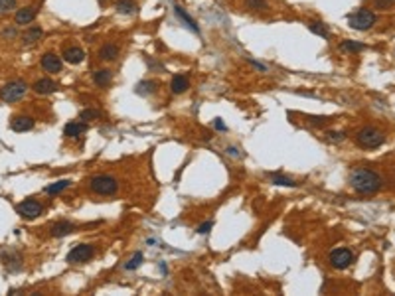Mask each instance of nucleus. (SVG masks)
<instances>
[{
  "instance_id": "obj_1",
  "label": "nucleus",
  "mask_w": 395,
  "mask_h": 296,
  "mask_svg": "<svg viewBox=\"0 0 395 296\" xmlns=\"http://www.w3.org/2000/svg\"><path fill=\"white\" fill-rule=\"evenodd\" d=\"M348 182H350V186H352L358 194H362V196L377 194V192L381 190V186H383L381 176H379L375 170L364 168V166L352 168L350 174H348Z\"/></svg>"
},
{
  "instance_id": "obj_2",
  "label": "nucleus",
  "mask_w": 395,
  "mask_h": 296,
  "mask_svg": "<svg viewBox=\"0 0 395 296\" xmlns=\"http://www.w3.org/2000/svg\"><path fill=\"white\" fill-rule=\"evenodd\" d=\"M375 20H377V16H375L373 10H369V8H358L356 12H352L348 16V26L352 30L365 32V30H369L375 24Z\"/></svg>"
},
{
  "instance_id": "obj_3",
  "label": "nucleus",
  "mask_w": 395,
  "mask_h": 296,
  "mask_svg": "<svg viewBox=\"0 0 395 296\" xmlns=\"http://www.w3.org/2000/svg\"><path fill=\"white\" fill-rule=\"evenodd\" d=\"M89 188L93 194L97 196H115L117 190H119V182L113 178V176H107V174H99V176H93L89 180Z\"/></svg>"
},
{
  "instance_id": "obj_4",
  "label": "nucleus",
  "mask_w": 395,
  "mask_h": 296,
  "mask_svg": "<svg viewBox=\"0 0 395 296\" xmlns=\"http://www.w3.org/2000/svg\"><path fill=\"white\" fill-rule=\"evenodd\" d=\"M356 142L364 148H379L383 142H385V136L381 130L373 128V126H364L358 130L356 134Z\"/></svg>"
},
{
  "instance_id": "obj_5",
  "label": "nucleus",
  "mask_w": 395,
  "mask_h": 296,
  "mask_svg": "<svg viewBox=\"0 0 395 296\" xmlns=\"http://www.w3.org/2000/svg\"><path fill=\"white\" fill-rule=\"evenodd\" d=\"M26 93H28L26 81L16 79V81H10V83H6V85L0 87V101H4V103H16V101H20Z\"/></svg>"
},
{
  "instance_id": "obj_6",
  "label": "nucleus",
  "mask_w": 395,
  "mask_h": 296,
  "mask_svg": "<svg viewBox=\"0 0 395 296\" xmlns=\"http://www.w3.org/2000/svg\"><path fill=\"white\" fill-rule=\"evenodd\" d=\"M93 255H95V245L81 243V245H75V247L67 253L65 261H67L69 265H83V263H87Z\"/></svg>"
},
{
  "instance_id": "obj_7",
  "label": "nucleus",
  "mask_w": 395,
  "mask_h": 296,
  "mask_svg": "<svg viewBox=\"0 0 395 296\" xmlns=\"http://www.w3.org/2000/svg\"><path fill=\"white\" fill-rule=\"evenodd\" d=\"M328 261H330V266H332V268L344 270V268H348V266L354 263V253H352L350 249L340 247V249H334V251L330 253Z\"/></svg>"
},
{
  "instance_id": "obj_8",
  "label": "nucleus",
  "mask_w": 395,
  "mask_h": 296,
  "mask_svg": "<svg viewBox=\"0 0 395 296\" xmlns=\"http://www.w3.org/2000/svg\"><path fill=\"white\" fill-rule=\"evenodd\" d=\"M42 211H44L42 204L36 202V200H32V198H30V200H24V202H20V204L16 206V213H18L22 219H28V221L40 217Z\"/></svg>"
},
{
  "instance_id": "obj_9",
  "label": "nucleus",
  "mask_w": 395,
  "mask_h": 296,
  "mask_svg": "<svg viewBox=\"0 0 395 296\" xmlns=\"http://www.w3.org/2000/svg\"><path fill=\"white\" fill-rule=\"evenodd\" d=\"M0 261H2V265L8 272H20L24 266V261H22L20 253H16V251H4L0 255Z\"/></svg>"
},
{
  "instance_id": "obj_10",
  "label": "nucleus",
  "mask_w": 395,
  "mask_h": 296,
  "mask_svg": "<svg viewBox=\"0 0 395 296\" xmlns=\"http://www.w3.org/2000/svg\"><path fill=\"white\" fill-rule=\"evenodd\" d=\"M63 67V59L60 56H56L54 52H48L42 56V69L48 73H60Z\"/></svg>"
},
{
  "instance_id": "obj_11",
  "label": "nucleus",
  "mask_w": 395,
  "mask_h": 296,
  "mask_svg": "<svg viewBox=\"0 0 395 296\" xmlns=\"http://www.w3.org/2000/svg\"><path fill=\"white\" fill-rule=\"evenodd\" d=\"M61 59H63L65 63H69V65H79V63H83V59H85V52H83L79 46H69V48L63 50Z\"/></svg>"
},
{
  "instance_id": "obj_12",
  "label": "nucleus",
  "mask_w": 395,
  "mask_h": 296,
  "mask_svg": "<svg viewBox=\"0 0 395 296\" xmlns=\"http://www.w3.org/2000/svg\"><path fill=\"white\" fill-rule=\"evenodd\" d=\"M38 16V10L34 6H24L20 10H16V16H14V22L18 26H26V24H32Z\"/></svg>"
},
{
  "instance_id": "obj_13",
  "label": "nucleus",
  "mask_w": 395,
  "mask_h": 296,
  "mask_svg": "<svg viewBox=\"0 0 395 296\" xmlns=\"http://www.w3.org/2000/svg\"><path fill=\"white\" fill-rule=\"evenodd\" d=\"M34 124H36V120L32 117H26V115H18L10 120V126L14 132H28L34 128Z\"/></svg>"
},
{
  "instance_id": "obj_14",
  "label": "nucleus",
  "mask_w": 395,
  "mask_h": 296,
  "mask_svg": "<svg viewBox=\"0 0 395 296\" xmlns=\"http://www.w3.org/2000/svg\"><path fill=\"white\" fill-rule=\"evenodd\" d=\"M174 14H176V18H178V20H180V22H182V24H184V26H186L190 32H194V34H200V28H198L196 20H194V18H192V16H190V14H188V12H186V10L180 6V4H176V6H174Z\"/></svg>"
},
{
  "instance_id": "obj_15",
  "label": "nucleus",
  "mask_w": 395,
  "mask_h": 296,
  "mask_svg": "<svg viewBox=\"0 0 395 296\" xmlns=\"http://www.w3.org/2000/svg\"><path fill=\"white\" fill-rule=\"evenodd\" d=\"M119 54H121V50H119V46L113 44V42L103 44V46L99 48V52H97V56H99L101 61H115V59L119 58Z\"/></svg>"
},
{
  "instance_id": "obj_16",
  "label": "nucleus",
  "mask_w": 395,
  "mask_h": 296,
  "mask_svg": "<svg viewBox=\"0 0 395 296\" xmlns=\"http://www.w3.org/2000/svg\"><path fill=\"white\" fill-rule=\"evenodd\" d=\"M77 229V225L75 223H71V221H58V223H54L52 225V229H50V233H52V237H65V235H71L73 231Z\"/></svg>"
},
{
  "instance_id": "obj_17",
  "label": "nucleus",
  "mask_w": 395,
  "mask_h": 296,
  "mask_svg": "<svg viewBox=\"0 0 395 296\" xmlns=\"http://www.w3.org/2000/svg\"><path fill=\"white\" fill-rule=\"evenodd\" d=\"M42 36H44V30H42L40 26H30V28H26L24 34L20 36V42H22L24 46H32V44L40 42Z\"/></svg>"
},
{
  "instance_id": "obj_18",
  "label": "nucleus",
  "mask_w": 395,
  "mask_h": 296,
  "mask_svg": "<svg viewBox=\"0 0 395 296\" xmlns=\"http://www.w3.org/2000/svg\"><path fill=\"white\" fill-rule=\"evenodd\" d=\"M32 89H34L38 95H50V93H54V91L58 89V83H56L54 79H50V77H44V79H38Z\"/></svg>"
},
{
  "instance_id": "obj_19",
  "label": "nucleus",
  "mask_w": 395,
  "mask_h": 296,
  "mask_svg": "<svg viewBox=\"0 0 395 296\" xmlns=\"http://www.w3.org/2000/svg\"><path fill=\"white\" fill-rule=\"evenodd\" d=\"M115 10L122 16H130V14H137L139 10V4L135 2V0H117L115 2Z\"/></svg>"
},
{
  "instance_id": "obj_20",
  "label": "nucleus",
  "mask_w": 395,
  "mask_h": 296,
  "mask_svg": "<svg viewBox=\"0 0 395 296\" xmlns=\"http://www.w3.org/2000/svg\"><path fill=\"white\" fill-rule=\"evenodd\" d=\"M188 87H190V79H188V75H182V73H178V75H174V77H172V81H170V89H172V93H174V95L186 93V91H188Z\"/></svg>"
},
{
  "instance_id": "obj_21",
  "label": "nucleus",
  "mask_w": 395,
  "mask_h": 296,
  "mask_svg": "<svg viewBox=\"0 0 395 296\" xmlns=\"http://www.w3.org/2000/svg\"><path fill=\"white\" fill-rule=\"evenodd\" d=\"M83 132H87V124H85V122H79V120H71V122H67L65 128H63V134L69 136V138H77V136H81Z\"/></svg>"
},
{
  "instance_id": "obj_22",
  "label": "nucleus",
  "mask_w": 395,
  "mask_h": 296,
  "mask_svg": "<svg viewBox=\"0 0 395 296\" xmlns=\"http://www.w3.org/2000/svg\"><path fill=\"white\" fill-rule=\"evenodd\" d=\"M93 81L97 87H109L113 81V71L111 69H95L93 71Z\"/></svg>"
},
{
  "instance_id": "obj_23",
  "label": "nucleus",
  "mask_w": 395,
  "mask_h": 296,
  "mask_svg": "<svg viewBox=\"0 0 395 296\" xmlns=\"http://www.w3.org/2000/svg\"><path fill=\"white\" fill-rule=\"evenodd\" d=\"M306 26H308V30H310L312 34H316V36H320V38H324V40H330V38H332L330 28H328L324 22H316V20H312V22H306Z\"/></svg>"
},
{
  "instance_id": "obj_24",
  "label": "nucleus",
  "mask_w": 395,
  "mask_h": 296,
  "mask_svg": "<svg viewBox=\"0 0 395 296\" xmlns=\"http://www.w3.org/2000/svg\"><path fill=\"white\" fill-rule=\"evenodd\" d=\"M156 89H158V83H156V81H151V79H147V81H141V83H137V87H135V93H137V95H141V97H147V95H152V93H156Z\"/></svg>"
},
{
  "instance_id": "obj_25",
  "label": "nucleus",
  "mask_w": 395,
  "mask_h": 296,
  "mask_svg": "<svg viewBox=\"0 0 395 296\" xmlns=\"http://www.w3.org/2000/svg\"><path fill=\"white\" fill-rule=\"evenodd\" d=\"M269 182L275 184V186H285V188H295V186H297V182H295L293 178H289V176H285V174H277V172L269 174Z\"/></svg>"
},
{
  "instance_id": "obj_26",
  "label": "nucleus",
  "mask_w": 395,
  "mask_h": 296,
  "mask_svg": "<svg viewBox=\"0 0 395 296\" xmlns=\"http://www.w3.org/2000/svg\"><path fill=\"white\" fill-rule=\"evenodd\" d=\"M340 50L346 52V54H360V52L365 50V44L356 42V40H344V42L340 44Z\"/></svg>"
},
{
  "instance_id": "obj_27",
  "label": "nucleus",
  "mask_w": 395,
  "mask_h": 296,
  "mask_svg": "<svg viewBox=\"0 0 395 296\" xmlns=\"http://www.w3.org/2000/svg\"><path fill=\"white\" fill-rule=\"evenodd\" d=\"M69 186H71V180H58V182H54V184H50V186L46 188V194L56 196V194L63 192L65 188H69Z\"/></svg>"
},
{
  "instance_id": "obj_28",
  "label": "nucleus",
  "mask_w": 395,
  "mask_h": 296,
  "mask_svg": "<svg viewBox=\"0 0 395 296\" xmlns=\"http://www.w3.org/2000/svg\"><path fill=\"white\" fill-rule=\"evenodd\" d=\"M245 6L251 10V12H261V10H267L269 8V2L267 0H243Z\"/></svg>"
},
{
  "instance_id": "obj_29",
  "label": "nucleus",
  "mask_w": 395,
  "mask_h": 296,
  "mask_svg": "<svg viewBox=\"0 0 395 296\" xmlns=\"http://www.w3.org/2000/svg\"><path fill=\"white\" fill-rule=\"evenodd\" d=\"M143 261H145L143 253H141V251H139V253H135L133 257H130V259L124 263V270H137V268L143 265Z\"/></svg>"
},
{
  "instance_id": "obj_30",
  "label": "nucleus",
  "mask_w": 395,
  "mask_h": 296,
  "mask_svg": "<svg viewBox=\"0 0 395 296\" xmlns=\"http://www.w3.org/2000/svg\"><path fill=\"white\" fill-rule=\"evenodd\" d=\"M16 0H0V16H4L12 10H16Z\"/></svg>"
},
{
  "instance_id": "obj_31",
  "label": "nucleus",
  "mask_w": 395,
  "mask_h": 296,
  "mask_svg": "<svg viewBox=\"0 0 395 296\" xmlns=\"http://www.w3.org/2000/svg\"><path fill=\"white\" fill-rule=\"evenodd\" d=\"M324 138L328 140V142H344V138H346V132H342V130H328L326 134H324Z\"/></svg>"
},
{
  "instance_id": "obj_32",
  "label": "nucleus",
  "mask_w": 395,
  "mask_h": 296,
  "mask_svg": "<svg viewBox=\"0 0 395 296\" xmlns=\"http://www.w3.org/2000/svg\"><path fill=\"white\" fill-rule=\"evenodd\" d=\"M99 117H101V111H97V109H83L79 113L81 120H93V118H99Z\"/></svg>"
},
{
  "instance_id": "obj_33",
  "label": "nucleus",
  "mask_w": 395,
  "mask_h": 296,
  "mask_svg": "<svg viewBox=\"0 0 395 296\" xmlns=\"http://www.w3.org/2000/svg\"><path fill=\"white\" fill-rule=\"evenodd\" d=\"M393 4V0H371L373 10H387Z\"/></svg>"
},
{
  "instance_id": "obj_34",
  "label": "nucleus",
  "mask_w": 395,
  "mask_h": 296,
  "mask_svg": "<svg viewBox=\"0 0 395 296\" xmlns=\"http://www.w3.org/2000/svg\"><path fill=\"white\" fill-rule=\"evenodd\" d=\"M212 229H213V221H204L196 231H198V235H208Z\"/></svg>"
},
{
  "instance_id": "obj_35",
  "label": "nucleus",
  "mask_w": 395,
  "mask_h": 296,
  "mask_svg": "<svg viewBox=\"0 0 395 296\" xmlns=\"http://www.w3.org/2000/svg\"><path fill=\"white\" fill-rule=\"evenodd\" d=\"M308 122H310V124H318V126H322V124H328L330 118H328V117H308Z\"/></svg>"
},
{
  "instance_id": "obj_36",
  "label": "nucleus",
  "mask_w": 395,
  "mask_h": 296,
  "mask_svg": "<svg viewBox=\"0 0 395 296\" xmlns=\"http://www.w3.org/2000/svg\"><path fill=\"white\" fill-rule=\"evenodd\" d=\"M247 61H249V63H251V65H253L255 69H257V71H263V73H265V71L269 69V67H267L265 63H261V61H255L253 58H247Z\"/></svg>"
},
{
  "instance_id": "obj_37",
  "label": "nucleus",
  "mask_w": 395,
  "mask_h": 296,
  "mask_svg": "<svg viewBox=\"0 0 395 296\" xmlns=\"http://www.w3.org/2000/svg\"><path fill=\"white\" fill-rule=\"evenodd\" d=\"M18 36V30L14 28V26H10V28H4L2 30V38H10V40H14Z\"/></svg>"
},
{
  "instance_id": "obj_38",
  "label": "nucleus",
  "mask_w": 395,
  "mask_h": 296,
  "mask_svg": "<svg viewBox=\"0 0 395 296\" xmlns=\"http://www.w3.org/2000/svg\"><path fill=\"white\" fill-rule=\"evenodd\" d=\"M213 126H215V130H221V132H223V130H227V126L223 124V120H221V118H215V120H213Z\"/></svg>"
},
{
  "instance_id": "obj_39",
  "label": "nucleus",
  "mask_w": 395,
  "mask_h": 296,
  "mask_svg": "<svg viewBox=\"0 0 395 296\" xmlns=\"http://www.w3.org/2000/svg\"><path fill=\"white\" fill-rule=\"evenodd\" d=\"M227 154H231L233 158H241V154H239V150H237V148L235 146H231V148H227V150H225Z\"/></svg>"
},
{
  "instance_id": "obj_40",
  "label": "nucleus",
  "mask_w": 395,
  "mask_h": 296,
  "mask_svg": "<svg viewBox=\"0 0 395 296\" xmlns=\"http://www.w3.org/2000/svg\"><path fill=\"white\" fill-rule=\"evenodd\" d=\"M99 4H105V0H99Z\"/></svg>"
}]
</instances>
